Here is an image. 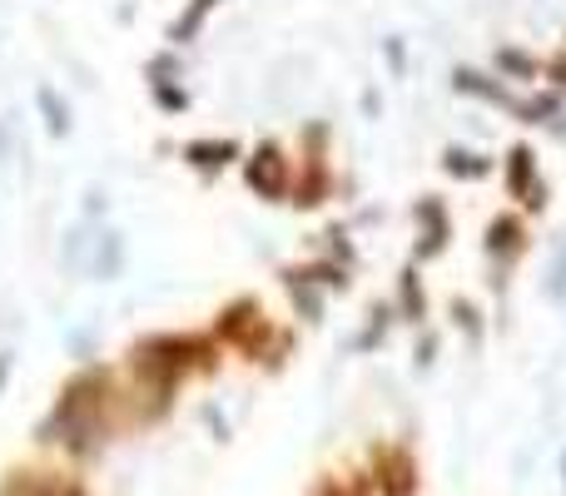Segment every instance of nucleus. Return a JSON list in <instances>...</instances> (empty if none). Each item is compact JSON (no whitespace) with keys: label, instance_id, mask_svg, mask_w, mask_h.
I'll use <instances>...</instances> for the list:
<instances>
[{"label":"nucleus","instance_id":"nucleus-3","mask_svg":"<svg viewBox=\"0 0 566 496\" xmlns=\"http://www.w3.org/2000/svg\"><path fill=\"white\" fill-rule=\"evenodd\" d=\"M219 338V348L224 352H239L244 362H254V368H283L293 352V333L279 328L274 313L264 308L259 298H229L224 308L214 313V328H209Z\"/></svg>","mask_w":566,"mask_h":496},{"label":"nucleus","instance_id":"nucleus-7","mask_svg":"<svg viewBox=\"0 0 566 496\" xmlns=\"http://www.w3.org/2000/svg\"><path fill=\"white\" fill-rule=\"evenodd\" d=\"M532 249V229H527V214L522 209H502V214L488 219V234H482V253L497 263L502 273L517 268Z\"/></svg>","mask_w":566,"mask_h":496},{"label":"nucleus","instance_id":"nucleus-20","mask_svg":"<svg viewBox=\"0 0 566 496\" xmlns=\"http://www.w3.org/2000/svg\"><path fill=\"white\" fill-rule=\"evenodd\" d=\"M40 109H45V125H50V135H65V129H70V109L65 105H60V99H55V89H40Z\"/></svg>","mask_w":566,"mask_h":496},{"label":"nucleus","instance_id":"nucleus-14","mask_svg":"<svg viewBox=\"0 0 566 496\" xmlns=\"http://www.w3.org/2000/svg\"><path fill=\"white\" fill-rule=\"evenodd\" d=\"M442 175L462 179V184H478V179L497 175V159H492V155H478V149L448 145V149H442Z\"/></svg>","mask_w":566,"mask_h":496},{"label":"nucleus","instance_id":"nucleus-2","mask_svg":"<svg viewBox=\"0 0 566 496\" xmlns=\"http://www.w3.org/2000/svg\"><path fill=\"white\" fill-rule=\"evenodd\" d=\"M119 408H125V392L115 388V372L105 362H90L60 388L45 432H55V442H65L70 452H95L115 432Z\"/></svg>","mask_w":566,"mask_h":496},{"label":"nucleus","instance_id":"nucleus-12","mask_svg":"<svg viewBox=\"0 0 566 496\" xmlns=\"http://www.w3.org/2000/svg\"><path fill=\"white\" fill-rule=\"evenodd\" d=\"M283 288H289L293 308H298L303 323H323V298H328V288H323L318 278H308V268L303 263H289V268H279Z\"/></svg>","mask_w":566,"mask_h":496},{"label":"nucleus","instance_id":"nucleus-16","mask_svg":"<svg viewBox=\"0 0 566 496\" xmlns=\"http://www.w3.org/2000/svg\"><path fill=\"white\" fill-rule=\"evenodd\" d=\"M224 6V0H189L185 10H179V20L175 25H169V45H189V40H199V30L209 25V15H214V10Z\"/></svg>","mask_w":566,"mask_h":496},{"label":"nucleus","instance_id":"nucleus-5","mask_svg":"<svg viewBox=\"0 0 566 496\" xmlns=\"http://www.w3.org/2000/svg\"><path fill=\"white\" fill-rule=\"evenodd\" d=\"M293 169H298V159H293L289 149L279 145V139H259V145L249 149L244 159H239V175H244L249 194L264 199V204H289Z\"/></svg>","mask_w":566,"mask_h":496},{"label":"nucleus","instance_id":"nucleus-10","mask_svg":"<svg viewBox=\"0 0 566 496\" xmlns=\"http://www.w3.org/2000/svg\"><path fill=\"white\" fill-rule=\"evenodd\" d=\"M452 89H458V95H468V99H482V105L507 109V115H517L522 125H527L532 95H512V85L502 75H482V70H452Z\"/></svg>","mask_w":566,"mask_h":496},{"label":"nucleus","instance_id":"nucleus-9","mask_svg":"<svg viewBox=\"0 0 566 496\" xmlns=\"http://www.w3.org/2000/svg\"><path fill=\"white\" fill-rule=\"evenodd\" d=\"M373 487H378V496H418V462L402 442L373 447Z\"/></svg>","mask_w":566,"mask_h":496},{"label":"nucleus","instance_id":"nucleus-23","mask_svg":"<svg viewBox=\"0 0 566 496\" xmlns=\"http://www.w3.org/2000/svg\"><path fill=\"white\" fill-rule=\"evenodd\" d=\"M552 298H566V244L557 253V263H552Z\"/></svg>","mask_w":566,"mask_h":496},{"label":"nucleus","instance_id":"nucleus-8","mask_svg":"<svg viewBox=\"0 0 566 496\" xmlns=\"http://www.w3.org/2000/svg\"><path fill=\"white\" fill-rule=\"evenodd\" d=\"M412 219H418V244H412V258L418 263H432L442 258L452 244V209L442 194H422L418 204H412Z\"/></svg>","mask_w":566,"mask_h":496},{"label":"nucleus","instance_id":"nucleus-19","mask_svg":"<svg viewBox=\"0 0 566 496\" xmlns=\"http://www.w3.org/2000/svg\"><path fill=\"white\" fill-rule=\"evenodd\" d=\"M313 496H368V482L358 472H323Z\"/></svg>","mask_w":566,"mask_h":496},{"label":"nucleus","instance_id":"nucleus-15","mask_svg":"<svg viewBox=\"0 0 566 496\" xmlns=\"http://www.w3.org/2000/svg\"><path fill=\"white\" fill-rule=\"evenodd\" d=\"M492 65H497V75L507 80V85H537L542 80V55H532V50H522V45H497Z\"/></svg>","mask_w":566,"mask_h":496},{"label":"nucleus","instance_id":"nucleus-22","mask_svg":"<svg viewBox=\"0 0 566 496\" xmlns=\"http://www.w3.org/2000/svg\"><path fill=\"white\" fill-rule=\"evenodd\" d=\"M542 80H547V89H562L566 95V45L557 50V55L542 60Z\"/></svg>","mask_w":566,"mask_h":496},{"label":"nucleus","instance_id":"nucleus-13","mask_svg":"<svg viewBox=\"0 0 566 496\" xmlns=\"http://www.w3.org/2000/svg\"><path fill=\"white\" fill-rule=\"evenodd\" d=\"M392 308H398L402 323H422L428 318V288H422V273H418V258L398 273V293H392Z\"/></svg>","mask_w":566,"mask_h":496},{"label":"nucleus","instance_id":"nucleus-1","mask_svg":"<svg viewBox=\"0 0 566 496\" xmlns=\"http://www.w3.org/2000/svg\"><path fill=\"white\" fill-rule=\"evenodd\" d=\"M219 348L214 333H149L129 348L125 372H129V392H125V408L129 422L139 428H155L175 412V398L189 378H209L219 372Z\"/></svg>","mask_w":566,"mask_h":496},{"label":"nucleus","instance_id":"nucleus-18","mask_svg":"<svg viewBox=\"0 0 566 496\" xmlns=\"http://www.w3.org/2000/svg\"><path fill=\"white\" fill-rule=\"evenodd\" d=\"M119 268H125V244H119V234H99L95 239V278H115Z\"/></svg>","mask_w":566,"mask_h":496},{"label":"nucleus","instance_id":"nucleus-4","mask_svg":"<svg viewBox=\"0 0 566 496\" xmlns=\"http://www.w3.org/2000/svg\"><path fill=\"white\" fill-rule=\"evenodd\" d=\"M333 189H338V169H333V155H328V125L313 119L298 139V169H293L289 204L298 214H313V209H323L333 199Z\"/></svg>","mask_w":566,"mask_h":496},{"label":"nucleus","instance_id":"nucleus-17","mask_svg":"<svg viewBox=\"0 0 566 496\" xmlns=\"http://www.w3.org/2000/svg\"><path fill=\"white\" fill-rule=\"evenodd\" d=\"M149 99H155V109H165V115H185L189 109V89L185 80H149Z\"/></svg>","mask_w":566,"mask_h":496},{"label":"nucleus","instance_id":"nucleus-11","mask_svg":"<svg viewBox=\"0 0 566 496\" xmlns=\"http://www.w3.org/2000/svg\"><path fill=\"white\" fill-rule=\"evenodd\" d=\"M179 159H185L195 175L219 179L224 169H234L239 159H244V145H239V139H229V135H199V139H185Z\"/></svg>","mask_w":566,"mask_h":496},{"label":"nucleus","instance_id":"nucleus-21","mask_svg":"<svg viewBox=\"0 0 566 496\" xmlns=\"http://www.w3.org/2000/svg\"><path fill=\"white\" fill-rule=\"evenodd\" d=\"M452 323H458V328L468 333L472 342H482V313H478V303L458 298V303H452Z\"/></svg>","mask_w":566,"mask_h":496},{"label":"nucleus","instance_id":"nucleus-6","mask_svg":"<svg viewBox=\"0 0 566 496\" xmlns=\"http://www.w3.org/2000/svg\"><path fill=\"white\" fill-rule=\"evenodd\" d=\"M497 169H502V194H507L522 214H547L552 189H547V179H542V159L527 139H517V145L502 155Z\"/></svg>","mask_w":566,"mask_h":496}]
</instances>
